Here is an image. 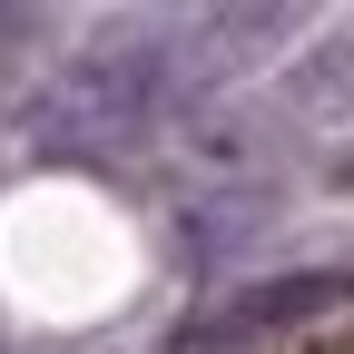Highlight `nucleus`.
<instances>
[{
    "instance_id": "1",
    "label": "nucleus",
    "mask_w": 354,
    "mask_h": 354,
    "mask_svg": "<svg viewBox=\"0 0 354 354\" xmlns=\"http://www.w3.org/2000/svg\"><path fill=\"white\" fill-rule=\"evenodd\" d=\"M344 295H354V276H344V266H295V276H266V286H246V295L227 305V315L187 325V335H177V354H216V344H256V335L315 325V315H335Z\"/></svg>"
},
{
    "instance_id": "2",
    "label": "nucleus",
    "mask_w": 354,
    "mask_h": 354,
    "mask_svg": "<svg viewBox=\"0 0 354 354\" xmlns=\"http://www.w3.org/2000/svg\"><path fill=\"white\" fill-rule=\"evenodd\" d=\"M286 109H295V118H335V109H354V39H335V50H305V59H295Z\"/></svg>"
},
{
    "instance_id": "3",
    "label": "nucleus",
    "mask_w": 354,
    "mask_h": 354,
    "mask_svg": "<svg viewBox=\"0 0 354 354\" xmlns=\"http://www.w3.org/2000/svg\"><path fill=\"white\" fill-rule=\"evenodd\" d=\"M20 39H39V10H0V59L20 50Z\"/></svg>"
}]
</instances>
